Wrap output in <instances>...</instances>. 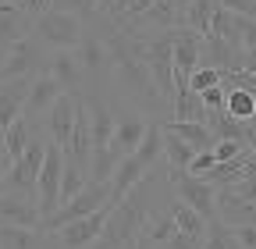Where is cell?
<instances>
[{
    "instance_id": "obj_1",
    "label": "cell",
    "mask_w": 256,
    "mask_h": 249,
    "mask_svg": "<svg viewBox=\"0 0 256 249\" xmlns=\"http://www.w3.org/2000/svg\"><path fill=\"white\" fill-rule=\"evenodd\" d=\"M164 178H168V174H160V164H156L139 185H132V189L124 192V200L110 206L100 238H96L89 249H132V242L146 232L150 214H153L160 203H168V200L174 196V192H171L168 200H160V182H164Z\"/></svg>"
},
{
    "instance_id": "obj_2",
    "label": "cell",
    "mask_w": 256,
    "mask_h": 249,
    "mask_svg": "<svg viewBox=\"0 0 256 249\" xmlns=\"http://www.w3.org/2000/svg\"><path fill=\"white\" fill-rule=\"evenodd\" d=\"M160 153H164V136H160V124L150 121V128L139 142L136 153H128V157H121L114 178H110V203H121L124 192L132 189V185H139L156 164H160Z\"/></svg>"
},
{
    "instance_id": "obj_3",
    "label": "cell",
    "mask_w": 256,
    "mask_h": 249,
    "mask_svg": "<svg viewBox=\"0 0 256 249\" xmlns=\"http://www.w3.org/2000/svg\"><path fill=\"white\" fill-rule=\"evenodd\" d=\"M82 32H86V22L78 14L57 11V8H50L46 14H40L32 22V36H36L43 46H50V50H75Z\"/></svg>"
},
{
    "instance_id": "obj_4",
    "label": "cell",
    "mask_w": 256,
    "mask_h": 249,
    "mask_svg": "<svg viewBox=\"0 0 256 249\" xmlns=\"http://www.w3.org/2000/svg\"><path fill=\"white\" fill-rule=\"evenodd\" d=\"M104 203H110V185H104V182H86V189L82 192H75L68 203H60L46 221H43V235H50V232H60L64 224H72V221H82V217H89L92 210H100Z\"/></svg>"
},
{
    "instance_id": "obj_5",
    "label": "cell",
    "mask_w": 256,
    "mask_h": 249,
    "mask_svg": "<svg viewBox=\"0 0 256 249\" xmlns=\"http://www.w3.org/2000/svg\"><path fill=\"white\" fill-rule=\"evenodd\" d=\"M43 157H46V136L36 132L28 139L25 153L8 168L4 174V185L0 192H18V196H36V178H40V168H43Z\"/></svg>"
},
{
    "instance_id": "obj_6",
    "label": "cell",
    "mask_w": 256,
    "mask_h": 249,
    "mask_svg": "<svg viewBox=\"0 0 256 249\" xmlns=\"http://www.w3.org/2000/svg\"><path fill=\"white\" fill-rule=\"evenodd\" d=\"M43 60H46V46L28 32L25 40H18V43L4 54V60H0V82L40 75V72H43Z\"/></svg>"
},
{
    "instance_id": "obj_7",
    "label": "cell",
    "mask_w": 256,
    "mask_h": 249,
    "mask_svg": "<svg viewBox=\"0 0 256 249\" xmlns=\"http://www.w3.org/2000/svg\"><path fill=\"white\" fill-rule=\"evenodd\" d=\"M168 43H171V68H174V86H185L188 75L203 64V40L192 28L178 25L168 28Z\"/></svg>"
},
{
    "instance_id": "obj_8",
    "label": "cell",
    "mask_w": 256,
    "mask_h": 249,
    "mask_svg": "<svg viewBox=\"0 0 256 249\" xmlns=\"http://www.w3.org/2000/svg\"><path fill=\"white\" fill-rule=\"evenodd\" d=\"M60 171H64V150L46 142V157H43V168L36 178V206H40L43 221L60 206Z\"/></svg>"
},
{
    "instance_id": "obj_9",
    "label": "cell",
    "mask_w": 256,
    "mask_h": 249,
    "mask_svg": "<svg viewBox=\"0 0 256 249\" xmlns=\"http://www.w3.org/2000/svg\"><path fill=\"white\" fill-rule=\"evenodd\" d=\"M171 192L178 203L192 206L203 221H217V189L206 182V178H196V174H182L178 182H171Z\"/></svg>"
},
{
    "instance_id": "obj_10",
    "label": "cell",
    "mask_w": 256,
    "mask_h": 249,
    "mask_svg": "<svg viewBox=\"0 0 256 249\" xmlns=\"http://www.w3.org/2000/svg\"><path fill=\"white\" fill-rule=\"evenodd\" d=\"M72 54H75V60H78V68H82L86 78L110 82V54H107V43L96 36L89 25H86V32H82V40H78V46Z\"/></svg>"
},
{
    "instance_id": "obj_11",
    "label": "cell",
    "mask_w": 256,
    "mask_h": 249,
    "mask_svg": "<svg viewBox=\"0 0 256 249\" xmlns=\"http://www.w3.org/2000/svg\"><path fill=\"white\" fill-rule=\"evenodd\" d=\"M110 206H114V203H104L100 210H92L89 217H82V221H72V224H64L60 232H54V235H57V246H60V249H89L96 238H100Z\"/></svg>"
},
{
    "instance_id": "obj_12",
    "label": "cell",
    "mask_w": 256,
    "mask_h": 249,
    "mask_svg": "<svg viewBox=\"0 0 256 249\" xmlns=\"http://www.w3.org/2000/svg\"><path fill=\"white\" fill-rule=\"evenodd\" d=\"M75 104H78V96L60 92V96L54 100V107L40 118V132L46 136V142H54V146H64V142H68L72 124H75Z\"/></svg>"
},
{
    "instance_id": "obj_13",
    "label": "cell",
    "mask_w": 256,
    "mask_h": 249,
    "mask_svg": "<svg viewBox=\"0 0 256 249\" xmlns=\"http://www.w3.org/2000/svg\"><path fill=\"white\" fill-rule=\"evenodd\" d=\"M43 72L60 86V92H68V96H78L82 86H86V75H82L72 50H50L46 60H43Z\"/></svg>"
},
{
    "instance_id": "obj_14",
    "label": "cell",
    "mask_w": 256,
    "mask_h": 249,
    "mask_svg": "<svg viewBox=\"0 0 256 249\" xmlns=\"http://www.w3.org/2000/svg\"><path fill=\"white\" fill-rule=\"evenodd\" d=\"M0 224L14 228H43V217L36 206V196H18V192H0Z\"/></svg>"
},
{
    "instance_id": "obj_15",
    "label": "cell",
    "mask_w": 256,
    "mask_h": 249,
    "mask_svg": "<svg viewBox=\"0 0 256 249\" xmlns=\"http://www.w3.org/2000/svg\"><path fill=\"white\" fill-rule=\"evenodd\" d=\"M146 128H150V118H142L139 110H128L124 118H118L114 121V136L107 142L114 150V157L121 160V157H128V153H136L139 142H142V136H146Z\"/></svg>"
},
{
    "instance_id": "obj_16",
    "label": "cell",
    "mask_w": 256,
    "mask_h": 249,
    "mask_svg": "<svg viewBox=\"0 0 256 249\" xmlns=\"http://www.w3.org/2000/svg\"><path fill=\"white\" fill-rule=\"evenodd\" d=\"M60 96V86L46 75V72H40V75H32V86H28V96H25V107H22V114L28 118V121H40L50 107H54V100Z\"/></svg>"
},
{
    "instance_id": "obj_17",
    "label": "cell",
    "mask_w": 256,
    "mask_h": 249,
    "mask_svg": "<svg viewBox=\"0 0 256 249\" xmlns=\"http://www.w3.org/2000/svg\"><path fill=\"white\" fill-rule=\"evenodd\" d=\"M164 132H171V136H178L192 153H203V150H214V132L206 128V121H156Z\"/></svg>"
},
{
    "instance_id": "obj_18",
    "label": "cell",
    "mask_w": 256,
    "mask_h": 249,
    "mask_svg": "<svg viewBox=\"0 0 256 249\" xmlns=\"http://www.w3.org/2000/svg\"><path fill=\"white\" fill-rule=\"evenodd\" d=\"M28 86H32V78L0 82V128H8L14 118H22V107H25V96H28Z\"/></svg>"
},
{
    "instance_id": "obj_19",
    "label": "cell",
    "mask_w": 256,
    "mask_h": 249,
    "mask_svg": "<svg viewBox=\"0 0 256 249\" xmlns=\"http://www.w3.org/2000/svg\"><path fill=\"white\" fill-rule=\"evenodd\" d=\"M160 136H164V153H160V160H164V168H168V182H178L196 153H192L178 136H171V132H164V128H160Z\"/></svg>"
},
{
    "instance_id": "obj_20",
    "label": "cell",
    "mask_w": 256,
    "mask_h": 249,
    "mask_svg": "<svg viewBox=\"0 0 256 249\" xmlns=\"http://www.w3.org/2000/svg\"><path fill=\"white\" fill-rule=\"evenodd\" d=\"M224 114L235 121H256V92L224 82Z\"/></svg>"
},
{
    "instance_id": "obj_21",
    "label": "cell",
    "mask_w": 256,
    "mask_h": 249,
    "mask_svg": "<svg viewBox=\"0 0 256 249\" xmlns=\"http://www.w3.org/2000/svg\"><path fill=\"white\" fill-rule=\"evenodd\" d=\"M0 249H50V235H43L36 228L0 224Z\"/></svg>"
},
{
    "instance_id": "obj_22",
    "label": "cell",
    "mask_w": 256,
    "mask_h": 249,
    "mask_svg": "<svg viewBox=\"0 0 256 249\" xmlns=\"http://www.w3.org/2000/svg\"><path fill=\"white\" fill-rule=\"evenodd\" d=\"M36 132H40V124H36V121H28L25 114H22V118H14L8 128H4V150H8V160H11V164L25 153L28 139L36 136Z\"/></svg>"
},
{
    "instance_id": "obj_23",
    "label": "cell",
    "mask_w": 256,
    "mask_h": 249,
    "mask_svg": "<svg viewBox=\"0 0 256 249\" xmlns=\"http://www.w3.org/2000/svg\"><path fill=\"white\" fill-rule=\"evenodd\" d=\"M168 210H171V221H174V228L182 232V235H192V238H206V221L192 210V206H185V203H178V200H168Z\"/></svg>"
},
{
    "instance_id": "obj_24",
    "label": "cell",
    "mask_w": 256,
    "mask_h": 249,
    "mask_svg": "<svg viewBox=\"0 0 256 249\" xmlns=\"http://www.w3.org/2000/svg\"><path fill=\"white\" fill-rule=\"evenodd\" d=\"M118 157H114V150L110 146H96L92 150V157H89V182H104V185H110V178H114V171H118Z\"/></svg>"
},
{
    "instance_id": "obj_25",
    "label": "cell",
    "mask_w": 256,
    "mask_h": 249,
    "mask_svg": "<svg viewBox=\"0 0 256 249\" xmlns=\"http://www.w3.org/2000/svg\"><path fill=\"white\" fill-rule=\"evenodd\" d=\"M86 182H89V174H86L82 168H75V164L64 160V171H60V203H68L75 192H82Z\"/></svg>"
},
{
    "instance_id": "obj_26",
    "label": "cell",
    "mask_w": 256,
    "mask_h": 249,
    "mask_svg": "<svg viewBox=\"0 0 256 249\" xmlns=\"http://www.w3.org/2000/svg\"><path fill=\"white\" fill-rule=\"evenodd\" d=\"M203 249H238V242H235V235H232V228H228V224L210 221V224H206Z\"/></svg>"
},
{
    "instance_id": "obj_27",
    "label": "cell",
    "mask_w": 256,
    "mask_h": 249,
    "mask_svg": "<svg viewBox=\"0 0 256 249\" xmlns=\"http://www.w3.org/2000/svg\"><path fill=\"white\" fill-rule=\"evenodd\" d=\"M224 82V72H217V68H206V64H200L196 72H192L188 75V89L192 92H196V96H200V92H206V89H214V86H220Z\"/></svg>"
},
{
    "instance_id": "obj_28",
    "label": "cell",
    "mask_w": 256,
    "mask_h": 249,
    "mask_svg": "<svg viewBox=\"0 0 256 249\" xmlns=\"http://www.w3.org/2000/svg\"><path fill=\"white\" fill-rule=\"evenodd\" d=\"M235 32H238V54L242 50H256V22L235 18Z\"/></svg>"
},
{
    "instance_id": "obj_29",
    "label": "cell",
    "mask_w": 256,
    "mask_h": 249,
    "mask_svg": "<svg viewBox=\"0 0 256 249\" xmlns=\"http://www.w3.org/2000/svg\"><path fill=\"white\" fill-rule=\"evenodd\" d=\"M217 4H220L224 11H232L235 18H249V22H256V0H217Z\"/></svg>"
},
{
    "instance_id": "obj_30",
    "label": "cell",
    "mask_w": 256,
    "mask_h": 249,
    "mask_svg": "<svg viewBox=\"0 0 256 249\" xmlns=\"http://www.w3.org/2000/svg\"><path fill=\"white\" fill-rule=\"evenodd\" d=\"M242 150H252V146H242V142H224V139H217L210 153H214V160H217V164H224V160H235Z\"/></svg>"
},
{
    "instance_id": "obj_31",
    "label": "cell",
    "mask_w": 256,
    "mask_h": 249,
    "mask_svg": "<svg viewBox=\"0 0 256 249\" xmlns=\"http://www.w3.org/2000/svg\"><path fill=\"white\" fill-rule=\"evenodd\" d=\"M54 8H57V11H68V14H78L82 22L96 11V8H92V0H54Z\"/></svg>"
},
{
    "instance_id": "obj_32",
    "label": "cell",
    "mask_w": 256,
    "mask_h": 249,
    "mask_svg": "<svg viewBox=\"0 0 256 249\" xmlns=\"http://www.w3.org/2000/svg\"><path fill=\"white\" fill-rule=\"evenodd\" d=\"M14 4H18V11H22L28 22H36L40 14H46V11L54 8V0H14Z\"/></svg>"
},
{
    "instance_id": "obj_33",
    "label": "cell",
    "mask_w": 256,
    "mask_h": 249,
    "mask_svg": "<svg viewBox=\"0 0 256 249\" xmlns=\"http://www.w3.org/2000/svg\"><path fill=\"white\" fill-rule=\"evenodd\" d=\"M200 104H203V110H206V114L224 110V82H220V86H214V89H206V92H200Z\"/></svg>"
},
{
    "instance_id": "obj_34",
    "label": "cell",
    "mask_w": 256,
    "mask_h": 249,
    "mask_svg": "<svg viewBox=\"0 0 256 249\" xmlns=\"http://www.w3.org/2000/svg\"><path fill=\"white\" fill-rule=\"evenodd\" d=\"M217 160H214V153L210 150H203V153H196V157L188 160V168H185V174H196V178H203L210 168H214Z\"/></svg>"
},
{
    "instance_id": "obj_35",
    "label": "cell",
    "mask_w": 256,
    "mask_h": 249,
    "mask_svg": "<svg viewBox=\"0 0 256 249\" xmlns=\"http://www.w3.org/2000/svg\"><path fill=\"white\" fill-rule=\"evenodd\" d=\"M232 235H235L238 249H256V224H238V228H232Z\"/></svg>"
},
{
    "instance_id": "obj_36",
    "label": "cell",
    "mask_w": 256,
    "mask_h": 249,
    "mask_svg": "<svg viewBox=\"0 0 256 249\" xmlns=\"http://www.w3.org/2000/svg\"><path fill=\"white\" fill-rule=\"evenodd\" d=\"M232 72L256 75V50H242V54H235V64H232Z\"/></svg>"
},
{
    "instance_id": "obj_37",
    "label": "cell",
    "mask_w": 256,
    "mask_h": 249,
    "mask_svg": "<svg viewBox=\"0 0 256 249\" xmlns=\"http://www.w3.org/2000/svg\"><path fill=\"white\" fill-rule=\"evenodd\" d=\"M164 249H203V242H200V238H192V235H182V232H174V235L164 242Z\"/></svg>"
},
{
    "instance_id": "obj_38",
    "label": "cell",
    "mask_w": 256,
    "mask_h": 249,
    "mask_svg": "<svg viewBox=\"0 0 256 249\" xmlns=\"http://www.w3.org/2000/svg\"><path fill=\"white\" fill-rule=\"evenodd\" d=\"M92 8L100 11V14H107V18H110V11H114V0H92Z\"/></svg>"
},
{
    "instance_id": "obj_39",
    "label": "cell",
    "mask_w": 256,
    "mask_h": 249,
    "mask_svg": "<svg viewBox=\"0 0 256 249\" xmlns=\"http://www.w3.org/2000/svg\"><path fill=\"white\" fill-rule=\"evenodd\" d=\"M132 249H164V246H156V242H150L146 235H139V238L132 242Z\"/></svg>"
},
{
    "instance_id": "obj_40",
    "label": "cell",
    "mask_w": 256,
    "mask_h": 249,
    "mask_svg": "<svg viewBox=\"0 0 256 249\" xmlns=\"http://www.w3.org/2000/svg\"><path fill=\"white\" fill-rule=\"evenodd\" d=\"M0 139H4V128H0Z\"/></svg>"
}]
</instances>
